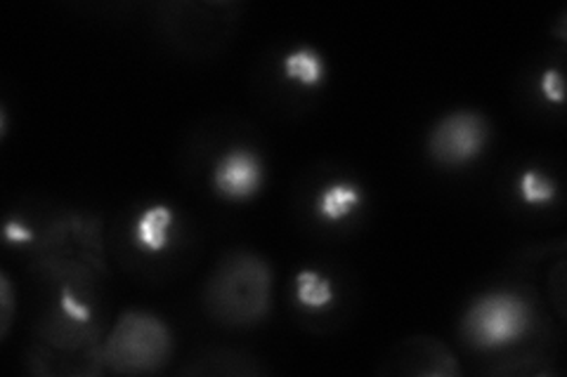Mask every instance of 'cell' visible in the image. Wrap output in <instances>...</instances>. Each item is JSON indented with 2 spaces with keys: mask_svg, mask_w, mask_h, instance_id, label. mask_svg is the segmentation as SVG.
<instances>
[{
  "mask_svg": "<svg viewBox=\"0 0 567 377\" xmlns=\"http://www.w3.org/2000/svg\"><path fill=\"white\" fill-rule=\"evenodd\" d=\"M91 291L60 289L58 307L52 310L35 335L29 366L41 375H100L104 356L100 345V321Z\"/></svg>",
  "mask_w": 567,
  "mask_h": 377,
  "instance_id": "6da1fadb",
  "label": "cell"
},
{
  "mask_svg": "<svg viewBox=\"0 0 567 377\" xmlns=\"http://www.w3.org/2000/svg\"><path fill=\"white\" fill-rule=\"evenodd\" d=\"M35 266L60 289L91 291L104 274L102 224L95 214L64 212L35 233Z\"/></svg>",
  "mask_w": 567,
  "mask_h": 377,
  "instance_id": "7a4b0ae2",
  "label": "cell"
},
{
  "mask_svg": "<svg viewBox=\"0 0 567 377\" xmlns=\"http://www.w3.org/2000/svg\"><path fill=\"white\" fill-rule=\"evenodd\" d=\"M272 300V272L268 262L254 253H229L206 281L204 302L213 321L223 326L246 328L268 316Z\"/></svg>",
  "mask_w": 567,
  "mask_h": 377,
  "instance_id": "3957f363",
  "label": "cell"
},
{
  "mask_svg": "<svg viewBox=\"0 0 567 377\" xmlns=\"http://www.w3.org/2000/svg\"><path fill=\"white\" fill-rule=\"evenodd\" d=\"M173 354V335L162 318L147 312H126L102 343L104 368L140 375L162 370Z\"/></svg>",
  "mask_w": 567,
  "mask_h": 377,
  "instance_id": "277c9868",
  "label": "cell"
},
{
  "mask_svg": "<svg viewBox=\"0 0 567 377\" xmlns=\"http://www.w3.org/2000/svg\"><path fill=\"white\" fill-rule=\"evenodd\" d=\"M535 323V307L527 297L511 291H494L471 304L464 321H461V335H464L466 345L494 352L518 345L532 333Z\"/></svg>",
  "mask_w": 567,
  "mask_h": 377,
  "instance_id": "5b68a950",
  "label": "cell"
},
{
  "mask_svg": "<svg viewBox=\"0 0 567 377\" xmlns=\"http://www.w3.org/2000/svg\"><path fill=\"white\" fill-rule=\"evenodd\" d=\"M489 142V123L477 112H454L435 123L429 154L442 168H464L481 156Z\"/></svg>",
  "mask_w": 567,
  "mask_h": 377,
  "instance_id": "8992f818",
  "label": "cell"
},
{
  "mask_svg": "<svg viewBox=\"0 0 567 377\" xmlns=\"http://www.w3.org/2000/svg\"><path fill=\"white\" fill-rule=\"evenodd\" d=\"M381 375H410V377H456L461 368L447 345L437 337H406L390 349L379 366Z\"/></svg>",
  "mask_w": 567,
  "mask_h": 377,
  "instance_id": "52a82bcc",
  "label": "cell"
},
{
  "mask_svg": "<svg viewBox=\"0 0 567 377\" xmlns=\"http://www.w3.org/2000/svg\"><path fill=\"white\" fill-rule=\"evenodd\" d=\"M239 12V3H166L162 6V22L175 41L194 48L202 27L233 33Z\"/></svg>",
  "mask_w": 567,
  "mask_h": 377,
  "instance_id": "ba28073f",
  "label": "cell"
},
{
  "mask_svg": "<svg viewBox=\"0 0 567 377\" xmlns=\"http://www.w3.org/2000/svg\"><path fill=\"white\" fill-rule=\"evenodd\" d=\"M265 182L260 158L248 149L227 151L213 168V189L225 201L241 203L254 199Z\"/></svg>",
  "mask_w": 567,
  "mask_h": 377,
  "instance_id": "9c48e42d",
  "label": "cell"
},
{
  "mask_svg": "<svg viewBox=\"0 0 567 377\" xmlns=\"http://www.w3.org/2000/svg\"><path fill=\"white\" fill-rule=\"evenodd\" d=\"M183 375H260L262 366L256 364L254 356H248L237 349H204L192 358Z\"/></svg>",
  "mask_w": 567,
  "mask_h": 377,
  "instance_id": "30bf717a",
  "label": "cell"
},
{
  "mask_svg": "<svg viewBox=\"0 0 567 377\" xmlns=\"http://www.w3.org/2000/svg\"><path fill=\"white\" fill-rule=\"evenodd\" d=\"M364 201L362 189L352 182H331L322 191H319L317 201H315V212L319 220H324L329 224L333 222H343L350 214L358 210Z\"/></svg>",
  "mask_w": 567,
  "mask_h": 377,
  "instance_id": "8fae6325",
  "label": "cell"
},
{
  "mask_svg": "<svg viewBox=\"0 0 567 377\" xmlns=\"http://www.w3.org/2000/svg\"><path fill=\"white\" fill-rule=\"evenodd\" d=\"M175 214L168 206H152L135 222V243L145 253H164L173 239Z\"/></svg>",
  "mask_w": 567,
  "mask_h": 377,
  "instance_id": "7c38bea8",
  "label": "cell"
},
{
  "mask_svg": "<svg viewBox=\"0 0 567 377\" xmlns=\"http://www.w3.org/2000/svg\"><path fill=\"white\" fill-rule=\"evenodd\" d=\"M281 74L300 87H319L327 78V66L315 48H296L281 60Z\"/></svg>",
  "mask_w": 567,
  "mask_h": 377,
  "instance_id": "4fadbf2b",
  "label": "cell"
},
{
  "mask_svg": "<svg viewBox=\"0 0 567 377\" xmlns=\"http://www.w3.org/2000/svg\"><path fill=\"white\" fill-rule=\"evenodd\" d=\"M296 300L306 310H324L333 300V285L315 269H306L296 276Z\"/></svg>",
  "mask_w": 567,
  "mask_h": 377,
  "instance_id": "5bb4252c",
  "label": "cell"
},
{
  "mask_svg": "<svg viewBox=\"0 0 567 377\" xmlns=\"http://www.w3.org/2000/svg\"><path fill=\"white\" fill-rule=\"evenodd\" d=\"M518 191H520V199L527 206H548L556 201L558 185H556V179H551L539 170H527L520 175Z\"/></svg>",
  "mask_w": 567,
  "mask_h": 377,
  "instance_id": "9a60e30c",
  "label": "cell"
},
{
  "mask_svg": "<svg viewBox=\"0 0 567 377\" xmlns=\"http://www.w3.org/2000/svg\"><path fill=\"white\" fill-rule=\"evenodd\" d=\"M0 289H3V297H0V307H3V316H0V333H3V337H8L12 316H14V293H12V283L6 274L0 276Z\"/></svg>",
  "mask_w": 567,
  "mask_h": 377,
  "instance_id": "2e32d148",
  "label": "cell"
},
{
  "mask_svg": "<svg viewBox=\"0 0 567 377\" xmlns=\"http://www.w3.org/2000/svg\"><path fill=\"white\" fill-rule=\"evenodd\" d=\"M542 95L548 102H554V104L563 102V74H560V69L544 71V76H542Z\"/></svg>",
  "mask_w": 567,
  "mask_h": 377,
  "instance_id": "e0dca14e",
  "label": "cell"
},
{
  "mask_svg": "<svg viewBox=\"0 0 567 377\" xmlns=\"http://www.w3.org/2000/svg\"><path fill=\"white\" fill-rule=\"evenodd\" d=\"M3 233H6V241H10V243L24 245V243H33L35 241V231L27 222H22L20 218H10L6 222Z\"/></svg>",
  "mask_w": 567,
  "mask_h": 377,
  "instance_id": "ac0fdd59",
  "label": "cell"
}]
</instances>
